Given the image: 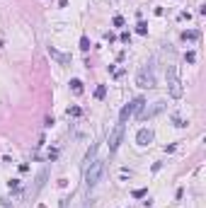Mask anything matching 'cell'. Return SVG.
I'll use <instances>...</instances> for the list:
<instances>
[{"mask_svg":"<svg viewBox=\"0 0 206 208\" xmlns=\"http://www.w3.org/2000/svg\"><path fill=\"white\" fill-rule=\"evenodd\" d=\"M136 32H138V34H145V32H148V24H145V22H138Z\"/></svg>","mask_w":206,"mask_h":208,"instance_id":"obj_13","label":"cell"},{"mask_svg":"<svg viewBox=\"0 0 206 208\" xmlns=\"http://www.w3.org/2000/svg\"><path fill=\"white\" fill-rule=\"evenodd\" d=\"M102 172H104V162L102 160H92V162L87 165V170H85V184H87V189H92V186L100 181Z\"/></svg>","mask_w":206,"mask_h":208,"instance_id":"obj_1","label":"cell"},{"mask_svg":"<svg viewBox=\"0 0 206 208\" xmlns=\"http://www.w3.org/2000/svg\"><path fill=\"white\" fill-rule=\"evenodd\" d=\"M145 194H148V191H145V189H136V191H134V199H143V196H145Z\"/></svg>","mask_w":206,"mask_h":208,"instance_id":"obj_15","label":"cell"},{"mask_svg":"<svg viewBox=\"0 0 206 208\" xmlns=\"http://www.w3.org/2000/svg\"><path fill=\"white\" fill-rule=\"evenodd\" d=\"M167 90H170V95L175 99L182 97V82H179V77H177V68H175V66H167Z\"/></svg>","mask_w":206,"mask_h":208,"instance_id":"obj_3","label":"cell"},{"mask_svg":"<svg viewBox=\"0 0 206 208\" xmlns=\"http://www.w3.org/2000/svg\"><path fill=\"white\" fill-rule=\"evenodd\" d=\"M104 95H107V85H100V87L95 90V97H97V99H104Z\"/></svg>","mask_w":206,"mask_h":208,"instance_id":"obj_11","label":"cell"},{"mask_svg":"<svg viewBox=\"0 0 206 208\" xmlns=\"http://www.w3.org/2000/svg\"><path fill=\"white\" fill-rule=\"evenodd\" d=\"M175 126H179V128H182V126H187V121H182V119H177V116H175Z\"/></svg>","mask_w":206,"mask_h":208,"instance_id":"obj_20","label":"cell"},{"mask_svg":"<svg viewBox=\"0 0 206 208\" xmlns=\"http://www.w3.org/2000/svg\"><path fill=\"white\" fill-rule=\"evenodd\" d=\"M143 106H145V99H143V97H136L134 102H129L121 111H119V124H126V121H129V116H134V114L141 111Z\"/></svg>","mask_w":206,"mask_h":208,"instance_id":"obj_2","label":"cell"},{"mask_svg":"<svg viewBox=\"0 0 206 208\" xmlns=\"http://www.w3.org/2000/svg\"><path fill=\"white\" fill-rule=\"evenodd\" d=\"M80 51H90V39L87 36H80Z\"/></svg>","mask_w":206,"mask_h":208,"instance_id":"obj_12","label":"cell"},{"mask_svg":"<svg viewBox=\"0 0 206 208\" xmlns=\"http://www.w3.org/2000/svg\"><path fill=\"white\" fill-rule=\"evenodd\" d=\"M197 36H199V32H194V29H192V32H184L182 39H197Z\"/></svg>","mask_w":206,"mask_h":208,"instance_id":"obj_14","label":"cell"},{"mask_svg":"<svg viewBox=\"0 0 206 208\" xmlns=\"http://www.w3.org/2000/svg\"><path fill=\"white\" fill-rule=\"evenodd\" d=\"M114 27H124V17L116 15V17H114Z\"/></svg>","mask_w":206,"mask_h":208,"instance_id":"obj_17","label":"cell"},{"mask_svg":"<svg viewBox=\"0 0 206 208\" xmlns=\"http://www.w3.org/2000/svg\"><path fill=\"white\" fill-rule=\"evenodd\" d=\"M68 114H70V116H80V106H70Z\"/></svg>","mask_w":206,"mask_h":208,"instance_id":"obj_16","label":"cell"},{"mask_svg":"<svg viewBox=\"0 0 206 208\" xmlns=\"http://www.w3.org/2000/svg\"><path fill=\"white\" fill-rule=\"evenodd\" d=\"M49 56H53V58H58L61 63H68V61H70L68 56H63V53H58V51H56V48H51V46H49Z\"/></svg>","mask_w":206,"mask_h":208,"instance_id":"obj_8","label":"cell"},{"mask_svg":"<svg viewBox=\"0 0 206 208\" xmlns=\"http://www.w3.org/2000/svg\"><path fill=\"white\" fill-rule=\"evenodd\" d=\"M124 138V124H116L114 126V131L109 133V138H107V145H109V152H114L116 148H119V143Z\"/></svg>","mask_w":206,"mask_h":208,"instance_id":"obj_4","label":"cell"},{"mask_svg":"<svg viewBox=\"0 0 206 208\" xmlns=\"http://www.w3.org/2000/svg\"><path fill=\"white\" fill-rule=\"evenodd\" d=\"M121 41L129 44V41H131V34H129V32H121Z\"/></svg>","mask_w":206,"mask_h":208,"instance_id":"obj_18","label":"cell"},{"mask_svg":"<svg viewBox=\"0 0 206 208\" xmlns=\"http://www.w3.org/2000/svg\"><path fill=\"white\" fill-rule=\"evenodd\" d=\"M136 85L138 87H155V77H153V73L148 68H141L136 75Z\"/></svg>","mask_w":206,"mask_h":208,"instance_id":"obj_5","label":"cell"},{"mask_svg":"<svg viewBox=\"0 0 206 208\" xmlns=\"http://www.w3.org/2000/svg\"><path fill=\"white\" fill-rule=\"evenodd\" d=\"M194 58H197V56H194V53H192V51H189V53H187V56H184V61H187V63H194Z\"/></svg>","mask_w":206,"mask_h":208,"instance_id":"obj_19","label":"cell"},{"mask_svg":"<svg viewBox=\"0 0 206 208\" xmlns=\"http://www.w3.org/2000/svg\"><path fill=\"white\" fill-rule=\"evenodd\" d=\"M136 143L138 145H148V143H153V131L150 128H141L136 133Z\"/></svg>","mask_w":206,"mask_h":208,"instance_id":"obj_7","label":"cell"},{"mask_svg":"<svg viewBox=\"0 0 206 208\" xmlns=\"http://www.w3.org/2000/svg\"><path fill=\"white\" fill-rule=\"evenodd\" d=\"M95 150H97V143H92V145H90V150H87V155H85V162H87V165L95 160Z\"/></svg>","mask_w":206,"mask_h":208,"instance_id":"obj_10","label":"cell"},{"mask_svg":"<svg viewBox=\"0 0 206 208\" xmlns=\"http://www.w3.org/2000/svg\"><path fill=\"white\" fill-rule=\"evenodd\" d=\"M70 90H73L75 95H83V82H80V80H70Z\"/></svg>","mask_w":206,"mask_h":208,"instance_id":"obj_9","label":"cell"},{"mask_svg":"<svg viewBox=\"0 0 206 208\" xmlns=\"http://www.w3.org/2000/svg\"><path fill=\"white\" fill-rule=\"evenodd\" d=\"M163 109H165V102H155L150 109H145V111L141 114V121H145V119H153V116H155V114H160Z\"/></svg>","mask_w":206,"mask_h":208,"instance_id":"obj_6","label":"cell"}]
</instances>
